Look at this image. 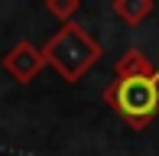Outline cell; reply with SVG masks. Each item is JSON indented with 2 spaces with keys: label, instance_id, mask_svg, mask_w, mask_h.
I'll use <instances>...</instances> for the list:
<instances>
[{
  "label": "cell",
  "instance_id": "5",
  "mask_svg": "<svg viewBox=\"0 0 159 156\" xmlns=\"http://www.w3.org/2000/svg\"><path fill=\"white\" fill-rule=\"evenodd\" d=\"M78 0H46V10L52 13L59 23H71L75 20V13H78Z\"/></svg>",
  "mask_w": 159,
  "mask_h": 156
},
{
  "label": "cell",
  "instance_id": "3",
  "mask_svg": "<svg viewBox=\"0 0 159 156\" xmlns=\"http://www.w3.org/2000/svg\"><path fill=\"white\" fill-rule=\"evenodd\" d=\"M46 68V59H42V49L33 46L30 39H20L10 52L3 55V72L20 85H30L33 78H39V72Z\"/></svg>",
  "mask_w": 159,
  "mask_h": 156
},
{
  "label": "cell",
  "instance_id": "2",
  "mask_svg": "<svg viewBox=\"0 0 159 156\" xmlns=\"http://www.w3.org/2000/svg\"><path fill=\"white\" fill-rule=\"evenodd\" d=\"M101 55H104L101 42L91 36L81 23H75V20H71V23H62L59 33L42 46L46 65H52L55 72H59V78L68 81V85L81 81L84 72H91L101 62Z\"/></svg>",
  "mask_w": 159,
  "mask_h": 156
},
{
  "label": "cell",
  "instance_id": "1",
  "mask_svg": "<svg viewBox=\"0 0 159 156\" xmlns=\"http://www.w3.org/2000/svg\"><path fill=\"white\" fill-rule=\"evenodd\" d=\"M104 104L124 117L130 130H146L159 117V65H153L140 49H127L104 88Z\"/></svg>",
  "mask_w": 159,
  "mask_h": 156
},
{
  "label": "cell",
  "instance_id": "4",
  "mask_svg": "<svg viewBox=\"0 0 159 156\" xmlns=\"http://www.w3.org/2000/svg\"><path fill=\"white\" fill-rule=\"evenodd\" d=\"M153 10H156L153 0H114L111 3V13L124 26H140L146 16H153Z\"/></svg>",
  "mask_w": 159,
  "mask_h": 156
}]
</instances>
